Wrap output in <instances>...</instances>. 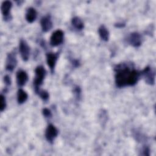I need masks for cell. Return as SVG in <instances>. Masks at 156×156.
<instances>
[{"mask_svg":"<svg viewBox=\"0 0 156 156\" xmlns=\"http://www.w3.org/2000/svg\"><path fill=\"white\" fill-rule=\"evenodd\" d=\"M42 30L44 32H48L52 27V22L50 15H46L41 18L40 21Z\"/></svg>","mask_w":156,"mask_h":156,"instance_id":"10","label":"cell"},{"mask_svg":"<svg viewBox=\"0 0 156 156\" xmlns=\"http://www.w3.org/2000/svg\"><path fill=\"white\" fill-rule=\"evenodd\" d=\"M19 51L24 61H27L30 55V47L24 40H21L19 44Z\"/></svg>","mask_w":156,"mask_h":156,"instance_id":"6","label":"cell"},{"mask_svg":"<svg viewBox=\"0 0 156 156\" xmlns=\"http://www.w3.org/2000/svg\"><path fill=\"white\" fill-rule=\"evenodd\" d=\"M4 81L7 85H10L11 84L10 77L8 75H6L4 77Z\"/></svg>","mask_w":156,"mask_h":156,"instance_id":"22","label":"cell"},{"mask_svg":"<svg viewBox=\"0 0 156 156\" xmlns=\"http://www.w3.org/2000/svg\"><path fill=\"white\" fill-rule=\"evenodd\" d=\"M27 93L23 89H19L17 93V101L18 104H21L26 101L27 99Z\"/></svg>","mask_w":156,"mask_h":156,"instance_id":"15","label":"cell"},{"mask_svg":"<svg viewBox=\"0 0 156 156\" xmlns=\"http://www.w3.org/2000/svg\"><path fill=\"white\" fill-rule=\"evenodd\" d=\"M37 13L36 10L33 7H29L27 9L26 13V21L29 23H33L37 18Z\"/></svg>","mask_w":156,"mask_h":156,"instance_id":"13","label":"cell"},{"mask_svg":"<svg viewBox=\"0 0 156 156\" xmlns=\"http://www.w3.org/2000/svg\"><path fill=\"white\" fill-rule=\"evenodd\" d=\"M74 95L76 96V98L79 99L80 97V94H81V90L80 88L78 86H76L74 89Z\"/></svg>","mask_w":156,"mask_h":156,"instance_id":"19","label":"cell"},{"mask_svg":"<svg viewBox=\"0 0 156 156\" xmlns=\"http://www.w3.org/2000/svg\"><path fill=\"white\" fill-rule=\"evenodd\" d=\"M98 33H99V35L101 38L102 40H104L105 41H108L110 34H109V32H108V29H107V27L104 25H101L99 27Z\"/></svg>","mask_w":156,"mask_h":156,"instance_id":"14","label":"cell"},{"mask_svg":"<svg viewBox=\"0 0 156 156\" xmlns=\"http://www.w3.org/2000/svg\"><path fill=\"white\" fill-rule=\"evenodd\" d=\"M141 35L138 32H132L130 34L127 40L129 43L133 47H139L142 43Z\"/></svg>","mask_w":156,"mask_h":156,"instance_id":"9","label":"cell"},{"mask_svg":"<svg viewBox=\"0 0 156 156\" xmlns=\"http://www.w3.org/2000/svg\"><path fill=\"white\" fill-rule=\"evenodd\" d=\"M12 7V3L10 1H5L1 4V12L3 15L4 20H9L11 19L10 12Z\"/></svg>","mask_w":156,"mask_h":156,"instance_id":"8","label":"cell"},{"mask_svg":"<svg viewBox=\"0 0 156 156\" xmlns=\"http://www.w3.org/2000/svg\"><path fill=\"white\" fill-rule=\"evenodd\" d=\"M58 130L52 124H49L45 130V137L47 141L51 143H52L54 139L58 135Z\"/></svg>","mask_w":156,"mask_h":156,"instance_id":"7","label":"cell"},{"mask_svg":"<svg viewBox=\"0 0 156 156\" xmlns=\"http://www.w3.org/2000/svg\"><path fill=\"white\" fill-rule=\"evenodd\" d=\"M5 63V69L9 71H12L17 65V59L15 52L13 51L7 54Z\"/></svg>","mask_w":156,"mask_h":156,"instance_id":"5","label":"cell"},{"mask_svg":"<svg viewBox=\"0 0 156 156\" xmlns=\"http://www.w3.org/2000/svg\"><path fill=\"white\" fill-rule=\"evenodd\" d=\"M150 149L149 148V147L147 146H144L143 149H142V153H141V155H150Z\"/></svg>","mask_w":156,"mask_h":156,"instance_id":"21","label":"cell"},{"mask_svg":"<svg viewBox=\"0 0 156 156\" xmlns=\"http://www.w3.org/2000/svg\"><path fill=\"white\" fill-rule=\"evenodd\" d=\"M146 83L154 85L155 83V73L149 66H146L141 73Z\"/></svg>","mask_w":156,"mask_h":156,"instance_id":"3","label":"cell"},{"mask_svg":"<svg viewBox=\"0 0 156 156\" xmlns=\"http://www.w3.org/2000/svg\"><path fill=\"white\" fill-rule=\"evenodd\" d=\"M58 54L53 52H49L46 54V62L52 73L54 72V69L58 58Z\"/></svg>","mask_w":156,"mask_h":156,"instance_id":"11","label":"cell"},{"mask_svg":"<svg viewBox=\"0 0 156 156\" xmlns=\"http://www.w3.org/2000/svg\"><path fill=\"white\" fill-rule=\"evenodd\" d=\"M42 113H43V116H45L46 118H51L52 116V113H51V110H49L48 108H43Z\"/></svg>","mask_w":156,"mask_h":156,"instance_id":"20","label":"cell"},{"mask_svg":"<svg viewBox=\"0 0 156 156\" xmlns=\"http://www.w3.org/2000/svg\"><path fill=\"white\" fill-rule=\"evenodd\" d=\"M71 24L77 30H82L84 27V24L79 17L75 16L71 20Z\"/></svg>","mask_w":156,"mask_h":156,"instance_id":"16","label":"cell"},{"mask_svg":"<svg viewBox=\"0 0 156 156\" xmlns=\"http://www.w3.org/2000/svg\"><path fill=\"white\" fill-rule=\"evenodd\" d=\"M35 76L34 80V89L36 93L40 90V87L43 83V80L45 77L46 71L43 66H38L35 70Z\"/></svg>","mask_w":156,"mask_h":156,"instance_id":"2","label":"cell"},{"mask_svg":"<svg viewBox=\"0 0 156 156\" xmlns=\"http://www.w3.org/2000/svg\"><path fill=\"white\" fill-rule=\"evenodd\" d=\"M125 23H118L116 24H115V26L116 27H118V28H121V27H123L125 26Z\"/></svg>","mask_w":156,"mask_h":156,"instance_id":"23","label":"cell"},{"mask_svg":"<svg viewBox=\"0 0 156 156\" xmlns=\"http://www.w3.org/2000/svg\"><path fill=\"white\" fill-rule=\"evenodd\" d=\"M37 94H38L40 96V97L41 98V99H43L44 101H46L49 99V97L48 92L45 90H40Z\"/></svg>","mask_w":156,"mask_h":156,"instance_id":"17","label":"cell"},{"mask_svg":"<svg viewBox=\"0 0 156 156\" xmlns=\"http://www.w3.org/2000/svg\"><path fill=\"white\" fill-rule=\"evenodd\" d=\"M64 33L62 30H57L54 32L50 38V44L52 46L60 45L63 41Z\"/></svg>","mask_w":156,"mask_h":156,"instance_id":"4","label":"cell"},{"mask_svg":"<svg viewBox=\"0 0 156 156\" xmlns=\"http://www.w3.org/2000/svg\"><path fill=\"white\" fill-rule=\"evenodd\" d=\"M6 107V101L4 95L1 94L0 96V110L1 112L4 111Z\"/></svg>","mask_w":156,"mask_h":156,"instance_id":"18","label":"cell"},{"mask_svg":"<svg viewBox=\"0 0 156 156\" xmlns=\"http://www.w3.org/2000/svg\"><path fill=\"white\" fill-rule=\"evenodd\" d=\"M115 79L116 85L119 88L135 85L138 81L141 73L136 69H130L126 63L116 66Z\"/></svg>","mask_w":156,"mask_h":156,"instance_id":"1","label":"cell"},{"mask_svg":"<svg viewBox=\"0 0 156 156\" xmlns=\"http://www.w3.org/2000/svg\"><path fill=\"white\" fill-rule=\"evenodd\" d=\"M28 80V75L23 70H19L16 73V83L19 87L24 86Z\"/></svg>","mask_w":156,"mask_h":156,"instance_id":"12","label":"cell"}]
</instances>
